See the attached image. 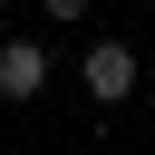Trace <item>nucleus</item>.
Segmentation results:
<instances>
[{"label": "nucleus", "mask_w": 155, "mask_h": 155, "mask_svg": "<svg viewBox=\"0 0 155 155\" xmlns=\"http://www.w3.org/2000/svg\"><path fill=\"white\" fill-rule=\"evenodd\" d=\"M78 78H87V97H97V107H126V97H136V48H126V39H97Z\"/></svg>", "instance_id": "1"}, {"label": "nucleus", "mask_w": 155, "mask_h": 155, "mask_svg": "<svg viewBox=\"0 0 155 155\" xmlns=\"http://www.w3.org/2000/svg\"><path fill=\"white\" fill-rule=\"evenodd\" d=\"M39 87H48V48H39V39H0V97L29 107Z\"/></svg>", "instance_id": "2"}, {"label": "nucleus", "mask_w": 155, "mask_h": 155, "mask_svg": "<svg viewBox=\"0 0 155 155\" xmlns=\"http://www.w3.org/2000/svg\"><path fill=\"white\" fill-rule=\"evenodd\" d=\"M39 10H48V19H87L97 0H39Z\"/></svg>", "instance_id": "3"}]
</instances>
